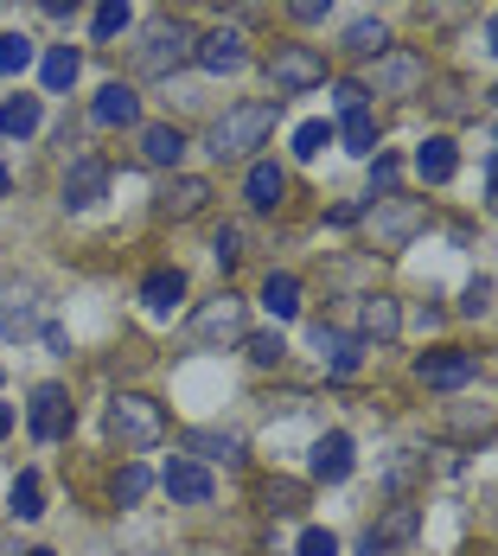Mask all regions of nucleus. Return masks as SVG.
Returning <instances> with one entry per match:
<instances>
[{
    "instance_id": "nucleus-1",
    "label": "nucleus",
    "mask_w": 498,
    "mask_h": 556,
    "mask_svg": "<svg viewBox=\"0 0 498 556\" xmlns=\"http://www.w3.org/2000/svg\"><path fill=\"white\" fill-rule=\"evenodd\" d=\"M103 429H110V442L122 454H148V447L166 442V409L154 396H141V390H122L110 403V416H103Z\"/></svg>"
},
{
    "instance_id": "nucleus-2",
    "label": "nucleus",
    "mask_w": 498,
    "mask_h": 556,
    "mask_svg": "<svg viewBox=\"0 0 498 556\" xmlns=\"http://www.w3.org/2000/svg\"><path fill=\"white\" fill-rule=\"evenodd\" d=\"M192 52H199V33H192L186 20L161 13V20H148V33H141V46H135V71H141V77H173Z\"/></svg>"
},
{
    "instance_id": "nucleus-3",
    "label": "nucleus",
    "mask_w": 498,
    "mask_h": 556,
    "mask_svg": "<svg viewBox=\"0 0 498 556\" xmlns=\"http://www.w3.org/2000/svg\"><path fill=\"white\" fill-rule=\"evenodd\" d=\"M276 115H281V103H237V110H224L218 122H212V154H218V161H243L250 148L269 141Z\"/></svg>"
},
{
    "instance_id": "nucleus-4",
    "label": "nucleus",
    "mask_w": 498,
    "mask_h": 556,
    "mask_svg": "<svg viewBox=\"0 0 498 556\" xmlns=\"http://www.w3.org/2000/svg\"><path fill=\"white\" fill-rule=\"evenodd\" d=\"M269 84H276L281 97H307V90H320V84H327V52L281 39L276 52H269Z\"/></svg>"
},
{
    "instance_id": "nucleus-5",
    "label": "nucleus",
    "mask_w": 498,
    "mask_h": 556,
    "mask_svg": "<svg viewBox=\"0 0 498 556\" xmlns=\"http://www.w3.org/2000/svg\"><path fill=\"white\" fill-rule=\"evenodd\" d=\"M243 333H250V314H243L237 294H218V301H205L192 314V339L199 345H243Z\"/></svg>"
},
{
    "instance_id": "nucleus-6",
    "label": "nucleus",
    "mask_w": 498,
    "mask_h": 556,
    "mask_svg": "<svg viewBox=\"0 0 498 556\" xmlns=\"http://www.w3.org/2000/svg\"><path fill=\"white\" fill-rule=\"evenodd\" d=\"M473 378H480V358L460 352V345H435V352L416 358V384H429V390H467Z\"/></svg>"
},
{
    "instance_id": "nucleus-7",
    "label": "nucleus",
    "mask_w": 498,
    "mask_h": 556,
    "mask_svg": "<svg viewBox=\"0 0 498 556\" xmlns=\"http://www.w3.org/2000/svg\"><path fill=\"white\" fill-rule=\"evenodd\" d=\"M71 390L64 384H39L33 390V403H26V429H33V442H64L71 435Z\"/></svg>"
},
{
    "instance_id": "nucleus-8",
    "label": "nucleus",
    "mask_w": 498,
    "mask_h": 556,
    "mask_svg": "<svg viewBox=\"0 0 498 556\" xmlns=\"http://www.w3.org/2000/svg\"><path fill=\"white\" fill-rule=\"evenodd\" d=\"M429 224V212L416 205V199H378L371 205V230H378V250H403L416 230Z\"/></svg>"
},
{
    "instance_id": "nucleus-9",
    "label": "nucleus",
    "mask_w": 498,
    "mask_h": 556,
    "mask_svg": "<svg viewBox=\"0 0 498 556\" xmlns=\"http://www.w3.org/2000/svg\"><path fill=\"white\" fill-rule=\"evenodd\" d=\"M429 84V58L409 52V46H390L384 58H378V90L384 97H416Z\"/></svg>"
},
{
    "instance_id": "nucleus-10",
    "label": "nucleus",
    "mask_w": 498,
    "mask_h": 556,
    "mask_svg": "<svg viewBox=\"0 0 498 556\" xmlns=\"http://www.w3.org/2000/svg\"><path fill=\"white\" fill-rule=\"evenodd\" d=\"M103 192H110V167L97 154L71 161V173H64V212H90V205H103Z\"/></svg>"
},
{
    "instance_id": "nucleus-11",
    "label": "nucleus",
    "mask_w": 498,
    "mask_h": 556,
    "mask_svg": "<svg viewBox=\"0 0 498 556\" xmlns=\"http://www.w3.org/2000/svg\"><path fill=\"white\" fill-rule=\"evenodd\" d=\"M205 205H212V179H199V173H179V179L166 186L161 199H154V218L186 224V218H199Z\"/></svg>"
},
{
    "instance_id": "nucleus-12",
    "label": "nucleus",
    "mask_w": 498,
    "mask_h": 556,
    "mask_svg": "<svg viewBox=\"0 0 498 556\" xmlns=\"http://www.w3.org/2000/svg\"><path fill=\"white\" fill-rule=\"evenodd\" d=\"M416 531H422V511H416V505H390L384 518H378V525L365 531V556H384V551H396V544H409Z\"/></svg>"
},
{
    "instance_id": "nucleus-13",
    "label": "nucleus",
    "mask_w": 498,
    "mask_h": 556,
    "mask_svg": "<svg viewBox=\"0 0 498 556\" xmlns=\"http://www.w3.org/2000/svg\"><path fill=\"white\" fill-rule=\"evenodd\" d=\"M314 345H320V358H327V371L332 378H352L358 365H365V339H352V333H339V327H314Z\"/></svg>"
},
{
    "instance_id": "nucleus-14",
    "label": "nucleus",
    "mask_w": 498,
    "mask_h": 556,
    "mask_svg": "<svg viewBox=\"0 0 498 556\" xmlns=\"http://www.w3.org/2000/svg\"><path fill=\"white\" fill-rule=\"evenodd\" d=\"M307 467H314V480H320V486H339V480H352V435H345V429L320 435Z\"/></svg>"
},
{
    "instance_id": "nucleus-15",
    "label": "nucleus",
    "mask_w": 498,
    "mask_h": 556,
    "mask_svg": "<svg viewBox=\"0 0 498 556\" xmlns=\"http://www.w3.org/2000/svg\"><path fill=\"white\" fill-rule=\"evenodd\" d=\"M199 64H205V71H212V77H224V71H243V64H250V52H243V33H230V26H218V33H205V39H199Z\"/></svg>"
},
{
    "instance_id": "nucleus-16",
    "label": "nucleus",
    "mask_w": 498,
    "mask_h": 556,
    "mask_svg": "<svg viewBox=\"0 0 498 556\" xmlns=\"http://www.w3.org/2000/svg\"><path fill=\"white\" fill-rule=\"evenodd\" d=\"M161 486H166V493H173L179 505H212V473H205L199 460H173Z\"/></svg>"
},
{
    "instance_id": "nucleus-17",
    "label": "nucleus",
    "mask_w": 498,
    "mask_h": 556,
    "mask_svg": "<svg viewBox=\"0 0 498 556\" xmlns=\"http://www.w3.org/2000/svg\"><path fill=\"white\" fill-rule=\"evenodd\" d=\"M403 333V307L390 294H365L358 301V339H396Z\"/></svg>"
},
{
    "instance_id": "nucleus-18",
    "label": "nucleus",
    "mask_w": 498,
    "mask_h": 556,
    "mask_svg": "<svg viewBox=\"0 0 498 556\" xmlns=\"http://www.w3.org/2000/svg\"><path fill=\"white\" fill-rule=\"evenodd\" d=\"M135 115H141V97H135L128 84H110V90L90 103V122H97V128H128Z\"/></svg>"
},
{
    "instance_id": "nucleus-19",
    "label": "nucleus",
    "mask_w": 498,
    "mask_h": 556,
    "mask_svg": "<svg viewBox=\"0 0 498 556\" xmlns=\"http://www.w3.org/2000/svg\"><path fill=\"white\" fill-rule=\"evenodd\" d=\"M416 173H422L429 186H447V179L460 173V154H454V141H447V135H429V141L416 148Z\"/></svg>"
},
{
    "instance_id": "nucleus-20",
    "label": "nucleus",
    "mask_w": 498,
    "mask_h": 556,
    "mask_svg": "<svg viewBox=\"0 0 498 556\" xmlns=\"http://www.w3.org/2000/svg\"><path fill=\"white\" fill-rule=\"evenodd\" d=\"M281 192H288L281 167H276V161H256V167H250V179H243V199H250V212H276Z\"/></svg>"
},
{
    "instance_id": "nucleus-21",
    "label": "nucleus",
    "mask_w": 498,
    "mask_h": 556,
    "mask_svg": "<svg viewBox=\"0 0 498 556\" xmlns=\"http://www.w3.org/2000/svg\"><path fill=\"white\" fill-rule=\"evenodd\" d=\"M179 154H186V135L179 128H166V122H148L141 128V161L148 167H179Z\"/></svg>"
},
{
    "instance_id": "nucleus-22",
    "label": "nucleus",
    "mask_w": 498,
    "mask_h": 556,
    "mask_svg": "<svg viewBox=\"0 0 498 556\" xmlns=\"http://www.w3.org/2000/svg\"><path fill=\"white\" fill-rule=\"evenodd\" d=\"M179 294H186V276H179V269H148V281H141L148 314H173V307H179Z\"/></svg>"
},
{
    "instance_id": "nucleus-23",
    "label": "nucleus",
    "mask_w": 498,
    "mask_h": 556,
    "mask_svg": "<svg viewBox=\"0 0 498 556\" xmlns=\"http://www.w3.org/2000/svg\"><path fill=\"white\" fill-rule=\"evenodd\" d=\"M339 46H345L352 58H384L390 52V26H384V20H352Z\"/></svg>"
},
{
    "instance_id": "nucleus-24",
    "label": "nucleus",
    "mask_w": 498,
    "mask_h": 556,
    "mask_svg": "<svg viewBox=\"0 0 498 556\" xmlns=\"http://www.w3.org/2000/svg\"><path fill=\"white\" fill-rule=\"evenodd\" d=\"M7 511H13L20 525L46 518V480H39V473H20V480H13V493H7Z\"/></svg>"
},
{
    "instance_id": "nucleus-25",
    "label": "nucleus",
    "mask_w": 498,
    "mask_h": 556,
    "mask_svg": "<svg viewBox=\"0 0 498 556\" xmlns=\"http://www.w3.org/2000/svg\"><path fill=\"white\" fill-rule=\"evenodd\" d=\"M339 141H345V154H378V115L371 110H352L345 122H339Z\"/></svg>"
},
{
    "instance_id": "nucleus-26",
    "label": "nucleus",
    "mask_w": 498,
    "mask_h": 556,
    "mask_svg": "<svg viewBox=\"0 0 498 556\" xmlns=\"http://www.w3.org/2000/svg\"><path fill=\"white\" fill-rule=\"evenodd\" d=\"M186 447H192V454H205V460H224V467H237V460H243V442H237V435H224V429H192Z\"/></svg>"
},
{
    "instance_id": "nucleus-27",
    "label": "nucleus",
    "mask_w": 498,
    "mask_h": 556,
    "mask_svg": "<svg viewBox=\"0 0 498 556\" xmlns=\"http://www.w3.org/2000/svg\"><path fill=\"white\" fill-rule=\"evenodd\" d=\"M263 307H269L276 320H294V314H301V281L288 276V269L269 276V281H263Z\"/></svg>"
},
{
    "instance_id": "nucleus-28",
    "label": "nucleus",
    "mask_w": 498,
    "mask_h": 556,
    "mask_svg": "<svg viewBox=\"0 0 498 556\" xmlns=\"http://www.w3.org/2000/svg\"><path fill=\"white\" fill-rule=\"evenodd\" d=\"M77 71H84V58L71 52V46H52V52L39 58V77H46V90H71V84H77Z\"/></svg>"
},
{
    "instance_id": "nucleus-29",
    "label": "nucleus",
    "mask_w": 498,
    "mask_h": 556,
    "mask_svg": "<svg viewBox=\"0 0 498 556\" xmlns=\"http://www.w3.org/2000/svg\"><path fill=\"white\" fill-rule=\"evenodd\" d=\"M33 128H39V97H7V103H0V135L26 141Z\"/></svg>"
},
{
    "instance_id": "nucleus-30",
    "label": "nucleus",
    "mask_w": 498,
    "mask_h": 556,
    "mask_svg": "<svg viewBox=\"0 0 498 556\" xmlns=\"http://www.w3.org/2000/svg\"><path fill=\"white\" fill-rule=\"evenodd\" d=\"M0 327L7 333H33V288H7L0 294Z\"/></svg>"
},
{
    "instance_id": "nucleus-31",
    "label": "nucleus",
    "mask_w": 498,
    "mask_h": 556,
    "mask_svg": "<svg viewBox=\"0 0 498 556\" xmlns=\"http://www.w3.org/2000/svg\"><path fill=\"white\" fill-rule=\"evenodd\" d=\"M148 486H154V473H148L141 460H128V467L115 473V505H141L148 500Z\"/></svg>"
},
{
    "instance_id": "nucleus-32",
    "label": "nucleus",
    "mask_w": 498,
    "mask_h": 556,
    "mask_svg": "<svg viewBox=\"0 0 498 556\" xmlns=\"http://www.w3.org/2000/svg\"><path fill=\"white\" fill-rule=\"evenodd\" d=\"M33 64V39L26 33H0V77H20Z\"/></svg>"
},
{
    "instance_id": "nucleus-33",
    "label": "nucleus",
    "mask_w": 498,
    "mask_h": 556,
    "mask_svg": "<svg viewBox=\"0 0 498 556\" xmlns=\"http://www.w3.org/2000/svg\"><path fill=\"white\" fill-rule=\"evenodd\" d=\"M327 148H332V128H327V122H301V128H294V154H301V161H320Z\"/></svg>"
},
{
    "instance_id": "nucleus-34",
    "label": "nucleus",
    "mask_w": 498,
    "mask_h": 556,
    "mask_svg": "<svg viewBox=\"0 0 498 556\" xmlns=\"http://www.w3.org/2000/svg\"><path fill=\"white\" fill-rule=\"evenodd\" d=\"M243 352H250V365H281L288 358V345H281V333H243Z\"/></svg>"
},
{
    "instance_id": "nucleus-35",
    "label": "nucleus",
    "mask_w": 498,
    "mask_h": 556,
    "mask_svg": "<svg viewBox=\"0 0 498 556\" xmlns=\"http://www.w3.org/2000/svg\"><path fill=\"white\" fill-rule=\"evenodd\" d=\"M90 26H97V39H115V33H122V26H128V0H103V7H97V20H90Z\"/></svg>"
},
{
    "instance_id": "nucleus-36",
    "label": "nucleus",
    "mask_w": 498,
    "mask_h": 556,
    "mask_svg": "<svg viewBox=\"0 0 498 556\" xmlns=\"http://www.w3.org/2000/svg\"><path fill=\"white\" fill-rule=\"evenodd\" d=\"M263 505H269V511H301V486H294V480H269V486H263Z\"/></svg>"
},
{
    "instance_id": "nucleus-37",
    "label": "nucleus",
    "mask_w": 498,
    "mask_h": 556,
    "mask_svg": "<svg viewBox=\"0 0 498 556\" xmlns=\"http://www.w3.org/2000/svg\"><path fill=\"white\" fill-rule=\"evenodd\" d=\"M365 97H371V90H365V84H352V77H339V84H332V103H339V115L365 110Z\"/></svg>"
},
{
    "instance_id": "nucleus-38",
    "label": "nucleus",
    "mask_w": 498,
    "mask_h": 556,
    "mask_svg": "<svg viewBox=\"0 0 498 556\" xmlns=\"http://www.w3.org/2000/svg\"><path fill=\"white\" fill-rule=\"evenodd\" d=\"M281 7H288V20H301V26H320L332 13V0H281Z\"/></svg>"
},
{
    "instance_id": "nucleus-39",
    "label": "nucleus",
    "mask_w": 498,
    "mask_h": 556,
    "mask_svg": "<svg viewBox=\"0 0 498 556\" xmlns=\"http://www.w3.org/2000/svg\"><path fill=\"white\" fill-rule=\"evenodd\" d=\"M301 556H339V538L320 531V525H307V531H301Z\"/></svg>"
},
{
    "instance_id": "nucleus-40",
    "label": "nucleus",
    "mask_w": 498,
    "mask_h": 556,
    "mask_svg": "<svg viewBox=\"0 0 498 556\" xmlns=\"http://www.w3.org/2000/svg\"><path fill=\"white\" fill-rule=\"evenodd\" d=\"M212 250H218V263H224V269H230V263L243 256V230H237V224H224L218 237H212Z\"/></svg>"
},
{
    "instance_id": "nucleus-41",
    "label": "nucleus",
    "mask_w": 498,
    "mask_h": 556,
    "mask_svg": "<svg viewBox=\"0 0 498 556\" xmlns=\"http://www.w3.org/2000/svg\"><path fill=\"white\" fill-rule=\"evenodd\" d=\"M396 179H403V167H396V161H390V154H378V161H371V192H396Z\"/></svg>"
},
{
    "instance_id": "nucleus-42",
    "label": "nucleus",
    "mask_w": 498,
    "mask_h": 556,
    "mask_svg": "<svg viewBox=\"0 0 498 556\" xmlns=\"http://www.w3.org/2000/svg\"><path fill=\"white\" fill-rule=\"evenodd\" d=\"M493 307V281L480 276V281H467V294H460V314H486Z\"/></svg>"
},
{
    "instance_id": "nucleus-43",
    "label": "nucleus",
    "mask_w": 498,
    "mask_h": 556,
    "mask_svg": "<svg viewBox=\"0 0 498 556\" xmlns=\"http://www.w3.org/2000/svg\"><path fill=\"white\" fill-rule=\"evenodd\" d=\"M358 218H365V205H339V212H332V224H339V230H352Z\"/></svg>"
},
{
    "instance_id": "nucleus-44",
    "label": "nucleus",
    "mask_w": 498,
    "mask_h": 556,
    "mask_svg": "<svg viewBox=\"0 0 498 556\" xmlns=\"http://www.w3.org/2000/svg\"><path fill=\"white\" fill-rule=\"evenodd\" d=\"M39 7H46V13H52V20H64V13H71V7H77V0H39Z\"/></svg>"
},
{
    "instance_id": "nucleus-45",
    "label": "nucleus",
    "mask_w": 498,
    "mask_h": 556,
    "mask_svg": "<svg viewBox=\"0 0 498 556\" xmlns=\"http://www.w3.org/2000/svg\"><path fill=\"white\" fill-rule=\"evenodd\" d=\"M13 435V403H0V442Z\"/></svg>"
},
{
    "instance_id": "nucleus-46",
    "label": "nucleus",
    "mask_w": 498,
    "mask_h": 556,
    "mask_svg": "<svg viewBox=\"0 0 498 556\" xmlns=\"http://www.w3.org/2000/svg\"><path fill=\"white\" fill-rule=\"evenodd\" d=\"M486 39H493V52H498V20H493V26H486Z\"/></svg>"
},
{
    "instance_id": "nucleus-47",
    "label": "nucleus",
    "mask_w": 498,
    "mask_h": 556,
    "mask_svg": "<svg viewBox=\"0 0 498 556\" xmlns=\"http://www.w3.org/2000/svg\"><path fill=\"white\" fill-rule=\"evenodd\" d=\"M0 199H7V161H0Z\"/></svg>"
},
{
    "instance_id": "nucleus-48",
    "label": "nucleus",
    "mask_w": 498,
    "mask_h": 556,
    "mask_svg": "<svg viewBox=\"0 0 498 556\" xmlns=\"http://www.w3.org/2000/svg\"><path fill=\"white\" fill-rule=\"evenodd\" d=\"M486 173H493V186H498V154H493V167H486Z\"/></svg>"
},
{
    "instance_id": "nucleus-49",
    "label": "nucleus",
    "mask_w": 498,
    "mask_h": 556,
    "mask_svg": "<svg viewBox=\"0 0 498 556\" xmlns=\"http://www.w3.org/2000/svg\"><path fill=\"white\" fill-rule=\"evenodd\" d=\"M486 199H493V212H498V186H493V192H486Z\"/></svg>"
},
{
    "instance_id": "nucleus-50",
    "label": "nucleus",
    "mask_w": 498,
    "mask_h": 556,
    "mask_svg": "<svg viewBox=\"0 0 498 556\" xmlns=\"http://www.w3.org/2000/svg\"><path fill=\"white\" fill-rule=\"evenodd\" d=\"M26 556H58V551H26Z\"/></svg>"
},
{
    "instance_id": "nucleus-51",
    "label": "nucleus",
    "mask_w": 498,
    "mask_h": 556,
    "mask_svg": "<svg viewBox=\"0 0 498 556\" xmlns=\"http://www.w3.org/2000/svg\"><path fill=\"white\" fill-rule=\"evenodd\" d=\"M493 103H498V90H493Z\"/></svg>"
}]
</instances>
